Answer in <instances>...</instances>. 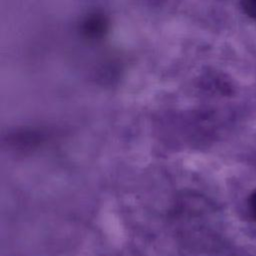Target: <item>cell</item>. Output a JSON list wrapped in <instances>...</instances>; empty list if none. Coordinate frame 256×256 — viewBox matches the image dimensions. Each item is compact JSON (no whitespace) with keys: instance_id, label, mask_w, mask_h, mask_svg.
<instances>
[{"instance_id":"6da1fadb","label":"cell","mask_w":256,"mask_h":256,"mask_svg":"<svg viewBox=\"0 0 256 256\" xmlns=\"http://www.w3.org/2000/svg\"><path fill=\"white\" fill-rule=\"evenodd\" d=\"M243 12L250 18L256 20V0H240Z\"/></svg>"},{"instance_id":"7a4b0ae2","label":"cell","mask_w":256,"mask_h":256,"mask_svg":"<svg viewBox=\"0 0 256 256\" xmlns=\"http://www.w3.org/2000/svg\"><path fill=\"white\" fill-rule=\"evenodd\" d=\"M248 210L252 218L256 221V189L251 193L248 199Z\"/></svg>"}]
</instances>
